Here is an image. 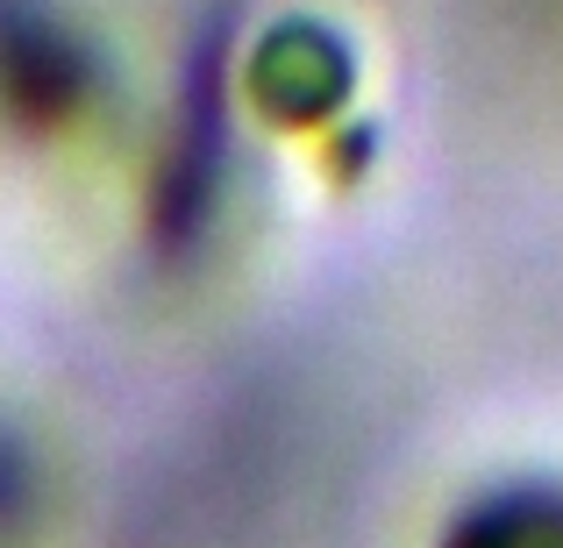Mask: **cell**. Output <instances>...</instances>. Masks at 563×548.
<instances>
[{"mask_svg": "<svg viewBox=\"0 0 563 548\" xmlns=\"http://www.w3.org/2000/svg\"><path fill=\"white\" fill-rule=\"evenodd\" d=\"M250 93H257V108L278 114V122H314V114H329L335 100L350 93V51L321 22H286L257 43Z\"/></svg>", "mask_w": 563, "mask_h": 548, "instance_id": "cell-1", "label": "cell"}]
</instances>
